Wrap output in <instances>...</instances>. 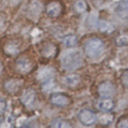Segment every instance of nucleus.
I'll use <instances>...</instances> for the list:
<instances>
[{
	"label": "nucleus",
	"instance_id": "1",
	"mask_svg": "<svg viewBox=\"0 0 128 128\" xmlns=\"http://www.w3.org/2000/svg\"><path fill=\"white\" fill-rule=\"evenodd\" d=\"M82 62H83L82 54L78 50L67 51L66 53H64L61 59L62 67L68 71H73L78 69L82 65Z\"/></svg>",
	"mask_w": 128,
	"mask_h": 128
},
{
	"label": "nucleus",
	"instance_id": "2",
	"mask_svg": "<svg viewBox=\"0 0 128 128\" xmlns=\"http://www.w3.org/2000/svg\"><path fill=\"white\" fill-rule=\"evenodd\" d=\"M83 49L89 58H98L104 51V43L99 38H90L85 42Z\"/></svg>",
	"mask_w": 128,
	"mask_h": 128
},
{
	"label": "nucleus",
	"instance_id": "3",
	"mask_svg": "<svg viewBox=\"0 0 128 128\" xmlns=\"http://www.w3.org/2000/svg\"><path fill=\"white\" fill-rule=\"evenodd\" d=\"M78 119L80 123H82L85 126H91L96 123L97 116L96 114L90 110V109H82L78 113Z\"/></svg>",
	"mask_w": 128,
	"mask_h": 128
},
{
	"label": "nucleus",
	"instance_id": "4",
	"mask_svg": "<svg viewBox=\"0 0 128 128\" xmlns=\"http://www.w3.org/2000/svg\"><path fill=\"white\" fill-rule=\"evenodd\" d=\"M98 94L101 98H111L115 95V86L109 81H104L98 86Z\"/></svg>",
	"mask_w": 128,
	"mask_h": 128
},
{
	"label": "nucleus",
	"instance_id": "5",
	"mask_svg": "<svg viewBox=\"0 0 128 128\" xmlns=\"http://www.w3.org/2000/svg\"><path fill=\"white\" fill-rule=\"evenodd\" d=\"M50 102L55 105V106H58V107H65V106H68L71 102L70 98L68 95L64 94V93H60V92H57V93H53L51 96H50Z\"/></svg>",
	"mask_w": 128,
	"mask_h": 128
},
{
	"label": "nucleus",
	"instance_id": "6",
	"mask_svg": "<svg viewBox=\"0 0 128 128\" xmlns=\"http://www.w3.org/2000/svg\"><path fill=\"white\" fill-rule=\"evenodd\" d=\"M54 76H55V70L51 67H44L39 70L37 78L38 80L43 84L46 82L54 81Z\"/></svg>",
	"mask_w": 128,
	"mask_h": 128
},
{
	"label": "nucleus",
	"instance_id": "7",
	"mask_svg": "<svg viewBox=\"0 0 128 128\" xmlns=\"http://www.w3.org/2000/svg\"><path fill=\"white\" fill-rule=\"evenodd\" d=\"M16 68H17V70L20 73L27 74V73H29L32 70L33 64H32V62L28 58L21 57V58L17 59V61H16Z\"/></svg>",
	"mask_w": 128,
	"mask_h": 128
},
{
	"label": "nucleus",
	"instance_id": "8",
	"mask_svg": "<svg viewBox=\"0 0 128 128\" xmlns=\"http://www.w3.org/2000/svg\"><path fill=\"white\" fill-rule=\"evenodd\" d=\"M61 11H62V6L57 1H52V2L48 3V5L46 6V13L48 14V16H50L52 18L58 17L60 15Z\"/></svg>",
	"mask_w": 128,
	"mask_h": 128
},
{
	"label": "nucleus",
	"instance_id": "9",
	"mask_svg": "<svg viewBox=\"0 0 128 128\" xmlns=\"http://www.w3.org/2000/svg\"><path fill=\"white\" fill-rule=\"evenodd\" d=\"M96 106L102 112H110L114 108V102L111 98H101L97 101Z\"/></svg>",
	"mask_w": 128,
	"mask_h": 128
},
{
	"label": "nucleus",
	"instance_id": "10",
	"mask_svg": "<svg viewBox=\"0 0 128 128\" xmlns=\"http://www.w3.org/2000/svg\"><path fill=\"white\" fill-rule=\"evenodd\" d=\"M35 97H36L35 91L32 88H28V89H25L23 91V93L21 95V101H22V103L24 105L29 106L34 102Z\"/></svg>",
	"mask_w": 128,
	"mask_h": 128
},
{
	"label": "nucleus",
	"instance_id": "11",
	"mask_svg": "<svg viewBox=\"0 0 128 128\" xmlns=\"http://www.w3.org/2000/svg\"><path fill=\"white\" fill-rule=\"evenodd\" d=\"M63 82L66 86L70 88H75L80 83V76L77 74H69L63 79Z\"/></svg>",
	"mask_w": 128,
	"mask_h": 128
},
{
	"label": "nucleus",
	"instance_id": "12",
	"mask_svg": "<svg viewBox=\"0 0 128 128\" xmlns=\"http://www.w3.org/2000/svg\"><path fill=\"white\" fill-rule=\"evenodd\" d=\"M97 28L104 33H111L114 30L113 24L106 20H99L97 22Z\"/></svg>",
	"mask_w": 128,
	"mask_h": 128
},
{
	"label": "nucleus",
	"instance_id": "13",
	"mask_svg": "<svg viewBox=\"0 0 128 128\" xmlns=\"http://www.w3.org/2000/svg\"><path fill=\"white\" fill-rule=\"evenodd\" d=\"M50 128H73V125L65 119H56L50 124Z\"/></svg>",
	"mask_w": 128,
	"mask_h": 128
},
{
	"label": "nucleus",
	"instance_id": "14",
	"mask_svg": "<svg viewBox=\"0 0 128 128\" xmlns=\"http://www.w3.org/2000/svg\"><path fill=\"white\" fill-rule=\"evenodd\" d=\"M21 85V82L19 80H8L6 83H5V88L8 92L10 93H15L19 86Z\"/></svg>",
	"mask_w": 128,
	"mask_h": 128
},
{
	"label": "nucleus",
	"instance_id": "15",
	"mask_svg": "<svg viewBox=\"0 0 128 128\" xmlns=\"http://www.w3.org/2000/svg\"><path fill=\"white\" fill-rule=\"evenodd\" d=\"M88 5L86 3L85 0H76L74 2V9L76 10V12L78 13H83L87 10Z\"/></svg>",
	"mask_w": 128,
	"mask_h": 128
},
{
	"label": "nucleus",
	"instance_id": "16",
	"mask_svg": "<svg viewBox=\"0 0 128 128\" xmlns=\"http://www.w3.org/2000/svg\"><path fill=\"white\" fill-rule=\"evenodd\" d=\"M63 44L66 47H75L77 45V37L75 35H67L63 39Z\"/></svg>",
	"mask_w": 128,
	"mask_h": 128
},
{
	"label": "nucleus",
	"instance_id": "17",
	"mask_svg": "<svg viewBox=\"0 0 128 128\" xmlns=\"http://www.w3.org/2000/svg\"><path fill=\"white\" fill-rule=\"evenodd\" d=\"M115 43L117 46H127L128 45V34H121L115 39Z\"/></svg>",
	"mask_w": 128,
	"mask_h": 128
},
{
	"label": "nucleus",
	"instance_id": "18",
	"mask_svg": "<svg viewBox=\"0 0 128 128\" xmlns=\"http://www.w3.org/2000/svg\"><path fill=\"white\" fill-rule=\"evenodd\" d=\"M116 12H117V14H118L119 17H121V18H123V19L126 18V16L128 15V10H127V8H126L124 2H122L121 4L118 5V7H117V9H116Z\"/></svg>",
	"mask_w": 128,
	"mask_h": 128
},
{
	"label": "nucleus",
	"instance_id": "19",
	"mask_svg": "<svg viewBox=\"0 0 128 128\" xmlns=\"http://www.w3.org/2000/svg\"><path fill=\"white\" fill-rule=\"evenodd\" d=\"M14 126V119L12 117H7L0 123V128H13Z\"/></svg>",
	"mask_w": 128,
	"mask_h": 128
},
{
	"label": "nucleus",
	"instance_id": "20",
	"mask_svg": "<svg viewBox=\"0 0 128 128\" xmlns=\"http://www.w3.org/2000/svg\"><path fill=\"white\" fill-rule=\"evenodd\" d=\"M99 120L102 124H109L112 120H113V115L107 113V112H104L100 117H99Z\"/></svg>",
	"mask_w": 128,
	"mask_h": 128
},
{
	"label": "nucleus",
	"instance_id": "21",
	"mask_svg": "<svg viewBox=\"0 0 128 128\" xmlns=\"http://www.w3.org/2000/svg\"><path fill=\"white\" fill-rule=\"evenodd\" d=\"M117 128H128V119H120L117 123Z\"/></svg>",
	"mask_w": 128,
	"mask_h": 128
},
{
	"label": "nucleus",
	"instance_id": "22",
	"mask_svg": "<svg viewBox=\"0 0 128 128\" xmlns=\"http://www.w3.org/2000/svg\"><path fill=\"white\" fill-rule=\"evenodd\" d=\"M6 107H7V102L5 99L3 98H0V114H2L5 110H6Z\"/></svg>",
	"mask_w": 128,
	"mask_h": 128
},
{
	"label": "nucleus",
	"instance_id": "23",
	"mask_svg": "<svg viewBox=\"0 0 128 128\" xmlns=\"http://www.w3.org/2000/svg\"><path fill=\"white\" fill-rule=\"evenodd\" d=\"M121 79H122L123 83H124L126 86H128V70H126V71H124V72L122 73Z\"/></svg>",
	"mask_w": 128,
	"mask_h": 128
},
{
	"label": "nucleus",
	"instance_id": "24",
	"mask_svg": "<svg viewBox=\"0 0 128 128\" xmlns=\"http://www.w3.org/2000/svg\"><path fill=\"white\" fill-rule=\"evenodd\" d=\"M36 127V124L34 121H30V122H27L25 124H23L22 126H20L19 128H35Z\"/></svg>",
	"mask_w": 128,
	"mask_h": 128
},
{
	"label": "nucleus",
	"instance_id": "25",
	"mask_svg": "<svg viewBox=\"0 0 128 128\" xmlns=\"http://www.w3.org/2000/svg\"><path fill=\"white\" fill-rule=\"evenodd\" d=\"M2 71H3V65H2V63L0 62V74L2 73Z\"/></svg>",
	"mask_w": 128,
	"mask_h": 128
},
{
	"label": "nucleus",
	"instance_id": "26",
	"mask_svg": "<svg viewBox=\"0 0 128 128\" xmlns=\"http://www.w3.org/2000/svg\"><path fill=\"white\" fill-rule=\"evenodd\" d=\"M124 4H125V6H126V8L128 10V0H124Z\"/></svg>",
	"mask_w": 128,
	"mask_h": 128
}]
</instances>
